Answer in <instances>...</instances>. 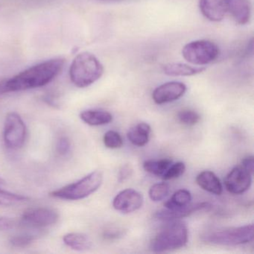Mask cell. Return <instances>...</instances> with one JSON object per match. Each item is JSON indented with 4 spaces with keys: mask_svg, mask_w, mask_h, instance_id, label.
<instances>
[{
    "mask_svg": "<svg viewBox=\"0 0 254 254\" xmlns=\"http://www.w3.org/2000/svg\"><path fill=\"white\" fill-rule=\"evenodd\" d=\"M254 157L253 156H248V157H245L242 160V165L241 166L244 168V169L248 170L250 173L252 174L254 172Z\"/></svg>",
    "mask_w": 254,
    "mask_h": 254,
    "instance_id": "f546056e",
    "label": "cell"
},
{
    "mask_svg": "<svg viewBox=\"0 0 254 254\" xmlns=\"http://www.w3.org/2000/svg\"><path fill=\"white\" fill-rule=\"evenodd\" d=\"M172 164V160L170 159H162L159 160H148L143 163V169L145 172L156 175L161 176L166 173L169 166Z\"/></svg>",
    "mask_w": 254,
    "mask_h": 254,
    "instance_id": "44dd1931",
    "label": "cell"
},
{
    "mask_svg": "<svg viewBox=\"0 0 254 254\" xmlns=\"http://www.w3.org/2000/svg\"><path fill=\"white\" fill-rule=\"evenodd\" d=\"M252 184V174L242 166L233 168L226 176L224 185L229 192L242 194L248 191Z\"/></svg>",
    "mask_w": 254,
    "mask_h": 254,
    "instance_id": "9c48e42d",
    "label": "cell"
},
{
    "mask_svg": "<svg viewBox=\"0 0 254 254\" xmlns=\"http://www.w3.org/2000/svg\"><path fill=\"white\" fill-rule=\"evenodd\" d=\"M102 2H114V1H118V0H99Z\"/></svg>",
    "mask_w": 254,
    "mask_h": 254,
    "instance_id": "836d02e7",
    "label": "cell"
},
{
    "mask_svg": "<svg viewBox=\"0 0 254 254\" xmlns=\"http://www.w3.org/2000/svg\"><path fill=\"white\" fill-rule=\"evenodd\" d=\"M14 225V221L10 218H0V230H10Z\"/></svg>",
    "mask_w": 254,
    "mask_h": 254,
    "instance_id": "4dcf8cb0",
    "label": "cell"
},
{
    "mask_svg": "<svg viewBox=\"0 0 254 254\" xmlns=\"http://www.w3.org/2000/svg\"><path fill=\"white\" fill-rule=\"evenodd\" d=\"M35 237L30 235H23V236H14L11 238L10 243L15 248H26L33 242Z\"/></svg>",
    "mask_w": 254,
    "mask_h": 254,
    "instance_id": "4316f807",
    "label": "cell"
},
{
    "mask_svg": "<svg viewBox=\"0 0 254 254\" xmlns=\"http://www.w3.org/2000/svg\"><path fill=\"white\" fill-rule=\"evenodd\" d=\"M199 8L207 20L221 21L227 13V0H200Z\"/></svg>",
    "mask_w": 254,
    "mask_h": 254,
    "instance_id": "4fadbf2b",
    "label": "cell"
},
{
    "mask_svg": "<svg viewBox=\"0 0 254 254\" xmlns=\"http://www.w3.org/2000/svg\"><path fill=\"white\" fill-rule=\"evenodd\" d=\"M220 50L215 43L206 40L191 41L182 50L184 59L197 66H204L216 60Z\"/></svg>",
    "mask_w": 254,
    "mask_h": 254,
    "instance_id": "8992f818",
    "label": "cell"
},
{
    "mask_svg": "<svg viewBox=\"0 0 254 254\" xmlns=\"http://www.w3.org/2000/svg\"><path fill=\"white\" fill-rule=\"evenodd\" d=\"M103 142L107 148L111 149L120 148L123 145V139L121 135L115 130H108L105 133Z\"/></svg>",
    "mask_w": 254,
    "mask_h": 254,
    "instance_id": "cb8c5ba5",
    "label": "cell"
},
{
    "mask_svg": "<svg viewBox=\"0 0 254 254\" xmlns=\"http://www.w3.org/2000/svg\"><path fill=\"white\" fill-rule=\"evenodd\" d=\"M151 128L149 125L140 123L131 127L127 133V139L135 146L142 147L149 141Z\"/></svg>",
    "mask_w": 254,
    "mask_h": 254,
    "instance_id": "2e32d148",
    "label": "cell"
},
{
    "mask_svg": "<svg viewBox=\"0 0 254 254\" xmlns=\"http://www.w3.org/2000/svg\"><path fill=\"white\" fill-rule=\"evenodd\" d=\"M191 194L187 190H180L175 191L173 195L164 203V206L168 209H178L190 204Z\"/></svg>",
    "mask_w": 254,
    "mask_h": 254,
    "instance_id": "ffe728a7",
    "label": "cell"
},
{
    "mask_svg": "<svg viewBox=\"0 0 254 254\" xmlns=\"http://www.w3.org/2000/svg\"><path fill=\"white\" fill-rule=\"evenodd\" d=\"M8 93L7 92L6 86H5V81H0V95Z\"/></svg>",
    "mask_w": 254,
    "mask_h": 254,
    "instance_id": "d6a6232c",
    "label": "cell"
},
{
    "mask_svg": "<svg viewBox=\"0 0 254 254\" xmlns=\"http://www.w3.org/2000/svg\"><path fill=\"white\" fill-rule=\"evenodd\" d=\"M132 171H133V169L130 165H126V166H123L119 173V181L123 182L127 179L131 175Z\"/></svg>",
    "mask_w": 254,
    "mask_h": 254,
    "instance_id": "f1b7e54d",
    "label": "cell"
},
{
    "mask_svg": "<svg viewBox=\"0 0 254 254\" xmlns=\"http://www.w3.org/2000/svg\"><path fill=\"white\" fill-rule=\"evenodd\" d=\"M197 185L205 191L220 195L223 191L222 184L219 178L211 171H203L196 177Z\"/></svg>",
    "mask_w": 254,
    "mask_h": 254,
    "instance_id": "9a60e30c",
    "label": "cell"
},
{
    "mask_svg": "<svg viewBox=\"0 0 254 254\" xmlns=\"http://www.w3.org/2000/svg\"><path fill=\"white\" fill-rule=\"evenodd\" d=\"M71 144L69 139L66 136H62L58 141L56 145L57 152L61 155H66L70 151Z\"/></svg>",
    "mask_w": 254,
    "mask_h": 254,
    "instance_id": "83f0119b",
    "label": "cell"
},
{
    "mask_svg": "<svg viewBox=\"0 0 254 254\" xmlns=\"http://www.w3.org/2000/svg\"><path fill=\"white\" fill-rule=\"evenodd\" d=\"M103 178V173L101 171H94L77 182L53 191L50 194L62 200H81L97 191L102 186Z\"/></svg>",
    "mask_w": 254,
    "mask_h": 254,
    "instance_id": "5b68a950",
    "label": "cell"
},
{
    "mask_svg": "<svg viewBox=\"0 0 254 254\" xmlns=\"http://www.w3.org/2000/svg\"><path fill=\"white\" fill-rule=\"evenodd\" d=\"M4 183H5V181H4L3 179L1 178V177H0V184H4Z\"/></svg>",
    "mask_w": 254,
    "mask_h": 254,
    "instance_id": "e575fe53",
    "label": "cell"
},
{
    "mask_svg": "<svg viewBox=\"0 0 254 254\" xmlns=\"http://www.w3.org/2000/svg\"><path fill=\"white\" fill-rule=\"evenodd\" d=\"M254 224L209 230L201 235L203 242L223 246L245 245L254 240Z\"/></svg>",
    "mask_w": 254,
    "mask_h": 254,
    "instance_id": "277c9868",
    "label": "cell"
},
{
    "mask_svg": "<svg viewBox=\"0 0 254 254\" xmlns=\"http://www.w3.org/2000/svg\"><path fill=\"white\" fill-rule=\"evenodd\" d=\"M188 236V228L184 223L176 220L169 221L153 239L151 250L163 253L179 249L187 245Z\"/></svg>",
    "mask_w": 254,
    "mask_h": 254,
    "instance_id": "3957f363",
    "label": "cell"
},
{
    "mask_svg": "<svg viewBox=\"0 0 254 254\" xmlns=\"http://www.w3.org/2000/svg\"><path fill=\"white\" fill-rule=\"evenodd\" d=\"M80 118L84 123L90 126H104L113 121L111 113L102 110H87L80 114Z\"/></svg>",
    "mask_w": 254,
    "mask_h": 254,
    "instance_id": "e0dca14e",
    "label": "cell"
},
{
    "mask_svg": "<svg viewBox=\"0 0 254 254\" xmlns=\"http://www.w3.org/2000/svg\"><path fill=\"white\" fill-rule=\"evenodd\" d=\"M59 214L48 207H33L27 209L22 215L23 224L33 228H43L56 224Z\"/></svg>",
    "mask_w": 254,
    "mask_h": 254,
    "instance_id": "ba28073f",
    "label": "cell"
},
{
    "mask_svg": "<svg viewBox=\"0 0 254 254\" xmlns=\"http://www.w3.org/2000/svg\"><path fill=\"white\" fill-rule=\"evenodd\" d=\"M28 200L25 196L0 190V206H11Z\"/></svg>",
    "mask_w": 254,
    "mask_h": 254,
    "instance_id": "603a6c76",
    "label": "cell"
},
{
    "mask_svg": "<svg viewBox=\"0 0 254 254\" xmlns=\"http://www.w3.org/2000/svg\"><path fill=\"white\" fill-rule=\"evenodd\" d=\"M178 120L181 124L192 126L197 124L200 120V115L191 110H183L178 114Z\"/></svg>",
    "mask_w": 254,
    "mask_h": 254,
    "instance_id": "d4e9b609",
    "label": "cell"
},
{
    "mask_svg": "<svg viewBox=\"0 0 254 254\" xmlns=\"http://www.w3.org/2000/svg\"><path fill=\"white\" fill-rule=\"evenodd\" d=\"M186 171V165L183 162H178L172 164L163 175V179L165 181L176 179L184 175Z\"/></svg>",
    "mask_w": 254,
    "mask_h": 254,
    "instance_id": "484cf974",
    "label": "cell"
},
{
    "mask_svg": "<svg viewBox=\"0 0 254 254\" xmlns=\"http://www.w3.org/2000/svg\"><path fill=\"white\" fill-rule=\"evenodd\" d=\"M3 136L5 145L8 148L16 150L23 146L26 140V127L20 115L16 113L7 115Z\"/></svg>",
    "mask_w": 254,
    "mask_h": 254,
    "instance_id": "52a82bcc",
    "label": "cell"
},
{
    "mask_svg": "<svg viewBox=\"0 0 254 254\" xmlns=\"http://www.w3.org/2000/svg\"><path fill=\"white\" fill-rule=\"evenodd\" d=\"M63 241L66 246L69 247L74 251H88L92 247V242L90 238L83 233H68L64 236Z\"/></svg>",
    "mask_w": 254,
    "mask_h": 254,
    "instance_id": "d6986e66",
    "label": "cell"
},
{
    "mask_svg": "<svg viewBox=\"0 0 254 254\" xmlns=\"http://www.w3.org/2000/svg\"><path fill=\"white\" fill-rule=\"evenodd\" d=\"M103 73L104 66L100 61L88 52L78 55L69 68L71 81L79 88L94 84Z\"/></svg>",
    "mask_w": 254,
    "mask_h": 254,
    "instance_id": "7a4b0ae2",
    "label": "cell"
},
{
    "mask_svg": "<svg viewBox=\"0 0 254 254\" xmlns=\"http://www.w3.org/2000/svg\"><path fill=\"white\" fill-rule=\"evenodd\" d=\"M212 207V205L208 202H201V203L189 204L184 207L178 209H162L156 212L154 216L159 220L171 221L177 219L190 216L196 212L203 210H209Z\"/></svg>",
    "mask_w": 254,
    "mask_h": 254,
    "instance_id": "7c38bea8",
    "label": "cell"
},
{
    "mask_svg": "<svg viewBox=\"0 0 254 254\" xmlns=\"http://www.w3.org/2000/svg\"><path fill=\"white\" fill-rule=\"evenodd\" d=\"M170 191V187L167 183H157L150 188L148 194L154 202H159L166 198Z\"/></svg>",
    "mask_w": 254,
    "mask_h": 254,
    "instance_id": "7402d4cb",
    "label": "cell"
},
{
    "mask_svg": "<svg viewBox=\"0 0 254 254\" xmlns=\"http://www.w3.org/2000/svg\"><path fill=\"white\" fill-rule=\"evenodd\" d=\"M143 195L133 189H126L119 192L113 200L114 209L122 213H130L142 207Z\"/></svg>",
    "mask_w": 254,
    "mask_h": 254,
    "instance_id": "30bf717a",
    "label": "cell"
},
{
    "mask_svg": "<svg viewBox=\"0 0 254 254\" xmlns=\"http://www.w3.org/2000/svg\"><path fill=\"white\" fill-rule=\"evenodd\" d=\"M163 72L169 76H193L201 73L206 70L203 66L194 67L185 64L171 63L165 65L163 67Z\"/></svg>",
    "mask_w": 254,
    "mask_h": 254,
    "instance_id": "ac0fdd59",
    "label": "cell"
},
{
    "mask_svg": "<svg viewBox=\"0 0 254 254\" xmlns=\"http://www.w3.org/2000/svg\"><path fill=\"white\" fill-rule=\"evenodd\" d=\"M187 86L179 81H170L157 87L152 93V99L157 105L170 103L181 99L186 92Z\"/></svg>",
    "mask_w": 254,
    "mask_h": 254,
    "instance_id": "8fae6325",
    "label": "cell"
},
{
    "mask_svg": "<svg viewBox=\"0 0 254 254\" xmlns=\"http://www.w3.org/2000/svg\"><path fill=\"white\" fill-rule=\"evenodd\" d=\"M64 63V59H53L32 66L5 81L7 92L23 91L44 87L60 73Z\"/></svg>",
    "mask_w": 254,
    "mask_h": 254,
    "instance_id": "6da1fadb",
    "label": "cell"
},
{
    "mask_svg": "<svg viewBox=\"0 0 254 254\" xmlns=\"http://www.w3.org/2000/svg\"><path fill=\"white\" fill-rule=\"evenodd\" d=\"M227 12H230L236 23L245 25L251 17V5L249 0H227Z\"/></svg>",
    "mask_w": 254,
    "mask_h": 254,
    "instance_id": "5bb4252c",
    "label": "cell"
},
{
    "mask_svg": "<svg viewBox=\"0 0 254 254\" xmlns=\"http://www.w3.org/2000/svg\"><path fill=\"white\" fill-rule=\"evenodd\" d=\"M120 236H121V231L117 229H114V230L111 229L105 233V237L108 238V239H114V238H117Z\"/></svg>",
    "mask_w": 254,
    "mask_h": 254,
    "instance_id": "1f68e13d",
    "label": "cell"
}]
</instances>
